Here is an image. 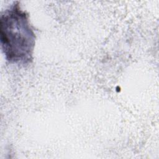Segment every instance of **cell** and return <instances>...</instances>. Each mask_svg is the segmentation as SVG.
Here are the masks:
<instances>
[{
  "instance_id": "6da1fadb",
  "label": "cell",
  "mask_w": 159,
  "mask_h": 159,
  "mask_svg": "<svg viewBox=\"0 0 159 159\" xmlns=\"http://www.w3.org/2000/svg\"><path fill=\"white\" fill-rule=\"evenodd\" d=\"M0 39L7 61L20 65L32 61L35 35L27 14L21 9L18 1L1 15Z\"/></svg>"
}]
</instances>
